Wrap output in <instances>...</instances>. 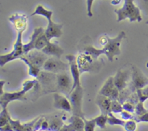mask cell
I'll list each match as a JSON object with an SVG mask.
<instances>
[{"label": "cell", "instance_id": "1", "mask_svg": "<svg viewBox=\"0 0 148 131\" xmlns=\"http://www.w3.org/2000/svg\"><path fill=\"white\" fill-rule=\"evenodd\" d=\"M126 37V33L124 31H121L118 35L114 38L108 37V41L101 49L95 48L94 46H88L82 50V52L87 54L93 56L95 58L98 59L101 55H105L109 61H114L115 56H119L121 51L120 49L121 41Z\"/></svg>", "mask_w": 148, "mask_h": 131}, {"label": "cell", "instance_id": "2", "mask_svg": "<svg viewBox=\"0 0 148 131\" xmlns=\"http://www.w3.org/2000/svg\"><path fill=\"white\" fill-rule=\"evenodd\" d=\"M34 15L43 16L47 19L49 23H48L47 27L45 30L44 33L49 41H51L54 37L59 38L62 35V29L63 27V24H57V23H55L52 21L51 18L52 15H53V11L47 10L43 5L39 4L36 7L35 11L30 14V16Z\"/></svg>", "mask_w": 148, "mask_h": 131}, {"label": "cell", "instance_id": "3", "mask_svg": "<svg viewBox=\"0 0 148 131\" xmlns=\"http://www.w3.org/2000/svg\"><path fill=\"white\" fill-rule=\"evenodd\" d=\"M114 12L117 14L118 22L126 19H129L131 22H141L143 20L140 8L134 4V0H124L123 7L115 10Z\"/></svg>", "mask_w": 148, "mask_h": 131}, {"label": "cell", "instance_id": "4", "mask_svg": "<svg viewBox=\"0 0 148 131\" xmlns=\"http://www.w3.org/2000/svg\"><path fill=\"white\" fill-rule=\"evenodd\" d=\"M37 80H27L23 83V89L19 92H4L0 96V105L1 109H6L9 103L14 100H25V95L27 92L32 90L36 86Z\"/></svg>", "mask_w": 148, "mask_h": 131}, {"label": "cell", "instance_id": "5", "mask_svg": "<svg viewBox=\"0 0 148 131\" xmlns=\"http://www.w3.org/2000/svg\"><path fill=\"white\" fill-rule=\"evenodd\" d=\"M99 59L95 58L93 56L82 52L77 56V63L80 74L85 72L93 73L99 72L102 64Z\"/></svg>", "mask_w": 148, "mask_h": 131}, {"label": "cell", "instance_id": "6", "mask_svg": "<svg viewBox=\"0 0 148 131\" xmlns=\"http://www.w3.org/2000/svg\"><path fill=\"white\" fill-rule=\"evenodd\" d=\"M56 76L57 74L50 72L40 71L37 77L38 81L39 82L41 87V92L43 94L49 93L57 92L56 88Z\"/></svg>", "mask_w": 148, "mask_h": 131}, {"label": "cell", "instance_id": "7", "mask_svg": "<svg viewBox=\"0 0 148 131\" xmlns=\"http://www.w3.org/2000/svg\"><path fill=\"white\" fill-rule=\"evenodd\" d=\"M23 32L17 33V37L15 43L14 44L12 51L7 53L6 55L1 54L0 56V65L1 67L5 64L8 63L9 62L12 61L15 59L20 58L21 56L25 55L24 53V44L23 43L22 39H23Z\"/></svg>", "mask_w": 148, "mask_h": 131}, {"label": "cell", "instance_id": "8", "mask_svg": "<svg viewBox=\"0 0 148 131\" xmlns=\"http://www.w3.org/2000/svg\"><path fill=\"white\" fill-rule=\"evenodd\" d=\"M83 97V89L82 86L78 85L72 92L68 95V99L72 105V115L79 117L83 119L85 117L82 109V102Z\"/></svg>", "mask_w": 148, "mask_h": 131}, {"label": "cell", "instance_id": "9", "mask_svg": "<svg viewBox=\"0 0 148 131\" xmlns=\"http://www.w3.org/2000/svg\"><path fill=\"white\" fill-rule=\"evenodd\" d=\"M43 70L50 73H58L69 71V63L62 61L61 58L56 57H50L45 62L43 66Z\"/></svg>", "mask_w": 148, "mask_h": 131}, {"label": "cell", "instance_id": "10", "mask_svg": "<svg viewBox=\"0 0 148 131\" xmlns=\"http://www.w3.org/2000/svg\"><path fill=\"white\" fill-rule=\"evenodd\" d=\"M148 85V78L146 77L140 69L136 66H132V79L128 87L132 91L133 93L139 89L144 88Z\"/></svg>", "mask_w": 148, "mask_h": 131}, {"label": "cell", "instance_id": "11", "mask_svg": "<svg viewBox=\"0 0 148 131\" xmlns=\"http://www.w3.org/2000/svg\"><path fill=\"white\" fill-rule=\"evenodd\" d=\"M73 86V79L68 72L58 73L56 76V88L58 93L68 95L70 93Z\"/></svg>", "mask_w": 148, "mask_h": 131}, {"label": "cell", "instance_id": "12", "mask_svg": "<svg viewBox=\"0 0 148 131\" xmlns=\"http://www.w3.org/2000/svg\"><path fill=\"white\" fill-rule=\"evenodd\" d=\"M120 92L114 83V78L113 76L108 77L106 81L102 86L101 90L98 92V94L103 95L108 97L111 100H118Z\"/></svg>", "mask_w": 148, "mask_h": 131}, {"label": "cell", "instance_id": "13", "mask_svg": "<svg viewBox=\"0 0 148 131\" xmlns=\"http://www.w3.org/2000/svg\"><path fill=\"white\" fill-rule=\"evenodd\" d=\"M66 60L69 65V72L73 79V86L70 92H72L78 85H80V72L78 68L77 63V57L72 54H69L66 56ZM70 94V93H69Z\"/></svg>", "mask_w": 148, "mask_h": 131}, {"label": "cell", "instance_id": "14", "mask_svg": "<svg viewBox=\"0 0 148 131\" xmlns=\"http://www.w3.org/2000/svg\"><path fill=\"white\" fill-rule=\"evenodd\" d=\"M114 83L117 89L121 92L122 90L128 87L132 79L131 71H122L121 69L117 71L114 76Z\"/></svg>", "mask_w": 148, "mask_h": 131}, {"label": "cell", "instance_id": "15", "mask_svg": "<svg viewBox=\"0 0 148 131\" xmlns=\"http://www.w3.org/2000/svg\"><path fill=\"white\" fill-rule=\"evenodd\" d=\"M24 56L29 60L30 63L40 69H43L45 62L49 58V56H46L41 50H36V49L24 55Z\"/></svg>", "mask_w": 148, "mask_h": 131}, {"label": "cell", "instance_id": "16", "mask_svg": "<svg viewBox=\"0 0 148 131\" xmlns=\"http://www.w3.org/2000/svg\"><path fill=\"white\" fill-rule=\"evenodd\" d=\"M69 122L68 125H64L59 131H85V122L82 118L72 115Z\"/></svg>", "mask_w": 148, "mask_h": 131}, {"label": "cell", "instance_id": "17", "mask_svg": "<svg viewBox=\"0 0 148 131\" xmlns=\"http://www.w3.org/2000/svg\"><path fill=\"white\" fill-rule=\"evenodd\" d=\"M9 21L14 25L17 33L20 32L23 33L27 28V17L25 14L16 13L9 17Z\"/></svg>", "mask_w": 148, "mask_h": 131}, {"label": "cell", "instance_id": "18", "mask_svg": "<svg viewBox=\"0 0 148 131\" xmlns=\"http://www.w3.org/2000/svg\"><path fill=\"white\" fill-rule=\"evenodd\" d=\"M53 106L58 109L72 112V105L69 99L58 92L53 93Z\"/></svg>", "mask_w": 148, "mask_h": 131}, {"label": "cell", "instance_id": "19", "mask_svg": "<svg viewBox=\"0 0 148 131\" xmlns=\"http://www.w3.org/2000/svg\"><path fill=\"white\" fill-rule=\"evenodd\" d=\"M111 102L112 100L108 97L98 94L95 100V103L99 107L101 114L108 115L111 112Z\"/></svg>", "mask_w": 148, "mask_h": 131}, {"label": "cell", "instance_id": "20", "mask_svg": "<svg viewBox=\"0 0 148 131\" xmlns=\"http://www.w3.org/2000/svg\"><path fill=\"white\" fill-rule=\"evenodd\" d=\"M46 56L51 57H56L58 58H61L62 55L64 54V50L57 44L54 43H50L41 50Z\"/></svg>", "mask_w": 148, "mask_h": 131}, {"label": "cell", "instance_id": "21", "mask_svg": "<svg viewBox=\"0 0 148 131\" xmlns=\"http://www.w3.org/2000/svg\"><path fill=\"white\" fill-rule=\"evenodd\" d=\"M45 30H43V27H37L34 30L33 33L32 34L31 37H30V40L28 43L27 44H24V53L25 55L27 54V53H29L31 50H34L35 49V44H36V42L37 38L38 37V36L40 34H42L43 33H44Z\"/></svg>", "mask_w": 148, "mask_h": 131}, {"label": "cell", "instance_id": "22", "mask_svg": "<svg viewBox=\"0 0 148 131\" xmlns=\"http://www.w3.org/2000/svg\"><path fill=\"white\" fill-rule=\"evenodd\" d=\"M20 59H21L23 61H24L25 63L27 65V66H28L29 75L31 76H33V77L36 78V79H37V77L38 76L39 73H40V71H40L41 69H38V68H37L36 66H35L34 65L32 64L31 63H30V62H29V60H27L25 57L24 55H23V56H21V57L20 58Z\"/></svg>", "mask_w": 148, "mask_h": 131}, {"label": "cell", "instance_id": "23", "mask_svg": "<svg viewBox=\"0 0 148 131\" xmlns=\"http://www.w3.org/2000/svg\"><path fill=\"white\" fill-rule=\"evenodd\" d=\"M51 41H49L47 37H46L45 33H43L38 36V37L36 40V44H35V49L42 50Z\"/></svg>", "mask_w": 148, "mask_h": 131}, {"label": "cell", "instance_id": "24", "mask_svg": "<svg viewBox=\"0 0 148 131\" xmlns=\"http://www.w3.org/2000/svg\"><path fill=\"white\" fill-rule=\"evenodd\" d=\"M64 125L59 118H53L49 122V129L51 131H59Z\"/></svg>", "mask_w": 148, "mask_h": 131}, {"label": "cell", "instance_id": "25", "mask_svg": "<svg viewBox=\"0 0 148 131\" xmlns=\"http://www.w3.org/2000/svg\"><path fill=\"white\" fill-rule=\"evenodd\" d=\"M108 122L109 125H121V126L124 127V125H125V122L126 121L123 120L121 119H119V118L116 117L114 115V114L112 112L109 113L108 115Z\"/></svg>", "mask_w": 148, "mask_h": 131}, {"label": "cell", "instance_id": "26", "mask_svg": "<svg viewBox=\"0 0 148 131\" xmlns=\"http://www.w3.org/2000/svg\"><path fill=\"white\" fill-rule=\"evenodd\" d=\"M108 115L101 114V115H99L98 117L94 118V119H95L97 126H98L100 128H101V129H104V128H106V123L108 122Z\"/></svg>", "mask_w": 148, "mask_h": 131}, {"label": "cell", "instance_id": "27", "mask_svg": "<svg viewBox=\"0 0 148 131\" xmlns=\"http://www.w3.org/2000/svg\"><path fill=\"white\" fill-rule=\"evenodd\" d=\"M11 117L7 112V108L3 109L0 113V127H3L10 122Z\"/></svg>", "mask_w": 148, "mask_h": 131}, {"label": "cell", "instance_id": "28", "mask_svg": "<svg viewBox=\"0 0 148 131\" xmlns=\"http://www.w3.org/2000/svg\"><path fill=\"white\" fill-rule=\"evenodd\" d=\"M136 92H137V95H138L140 102L144 103V102L148 99V85L147 86H145L143 89H139V90H137Z\"/></svg>", "mask_w": 148, "mask_h": 131}, {"label": "cell", "instance_id": "29", "mask_svg": "<svg viewBox=\"0 0 148 131\" xmlns=\"http://www.w3.org/2000/svg\"><path fill=\"white\" fill-rule=\"evenodd\" d=\"M124 111L123 106L118 100H113L111 102V112L112 113H121Z\"/></svg>", "mask_w": 148, "mask_h": 131}, {"label": "cell", "instance_id": "30", "mask_svg": "<svg viewBox=\"0 0 148 131\" xmlns=\"http://www.w3.org/2000/svg\"><path fill=\"white\" fill-rule=\"evenodd\" d=\"M83 120L85 122V131H95V128L96 126L95 119H92L88 120L84 117Z\"/></svg>", "mask_w": 148, "mask_h": 131}, {"label": "cell", "instance_id": "31", "mask_svg": "<svg viewBox=\"0 0 148 131\" xmlns=\"http://www.w3.org/2000/svg\"><path fill=\"white\" fill-rule=\"evenodd\" d=\"M143 102H139V103L136 105L135 107V111H134V115L135 116H141V115H144L145 113L147 112L148 110L145 108L144 105H143Z\"/></svg>", "mask_w": 148, "mask_h": 131}, {"label": "cell", "instance_id": "32", "mask_svg": "<svg viewBox=\"0 0 148 131\" xmlns=\"http://www.w3.org/2000/svg\"><path fill=\"white\" fill-rule=\"evenodd\" d=\"M124 128L126 131H135L137 128V122L134 119L126 121Z\"/></svg>", "mask_w": 148, "mask_h": 131}, {"label": "cell", "instance_id": "33", "mask_svg": "<svg viewBox=\"0 0 148 131\" xmlns=\"http://www.w3.org/2000/svg\"><path fill=\"white\" fill-rule=\"evenodd\" d=\"M123 109L124 111H127V112H130V113H134V111H135V106L134 105H132V103H130V102L127 101L126 102H124L122 105Z\"/></svg>", "mask_w": 148, "mask_h": 131}, {"label": "cell", "instance_id": "34", "mask_svg": "<svg viewBox=\"0 0 148 131\" xmlns=\"http://www.w3.org/2000/svg\"><path fill=\"white\" fill-rule=\"evenodd\" d=\"M133 119L137 122H148V111L146 113H145L144 115H141V116H135L134 115Z\"/></svg>", "mask_w": 148, "mask_h": 131}, {"label": "cell", "instance_id": "35", "mask_svg": "<svg viewBox=\"0 0 148 131\" xmlns=\"http://www.w3.org/2000/svg\"><path fill=\"white\" fill-rule=\"evenodd\" d=\"M121 119H123V120L124 121L131 120V119H133L134 114L130 113V112L124 110L122 112H121Z\"/></svg>", "mask_w": 148, "mask_h": 131}, {"label": "cell", "instance_id": "36", "mask_svg": "<svg viewBox=\"0 0 148 131\" xmlns=\"http://www.w3.org/2000/svg\"><path fill=\"white\" fill-rule=\"evenodd\" d=\"M94 0H87V14L89 17H92L93 16L92 14V4Z\"/></svg>", "mask_w": 148, "mask_h": 131}, {"label": "cell", "instance_id": "37", "mask_svg": "<svg viewBox=\"0 0 148 131\" xmlns=\"http://www.w3.org/2000/svg\"><path fill=\"white\" fill-rule=\"evenodd\" d=\"M0 131H14V130H13L10 123L9 122L8 124L5 125L4 126L0 127Z\"/></svg>", "mask_w": 148, "mask_h": 131}, {"label": "cell", "instance_id": "38", "mask_svg": "<svg viewBox=\"0 0 148 131\" xmlns=\"http://www.w3.org/2000/svg\"><path fill=\"white\" fill-rule=\"evenodd\" d=\"M121 1V0H112V1H111V4H113V5H116V4H120Z\"/></svg>", "mask_w": 148, "mask_h": 131}, {"label": "cell", "instance_id": "39", "mask_svg": "<svg viewBox=\"0 0 148 131\" xmlns=\"http://www.w3.org/2000/svg\"><path fill=\"white\" fill-rule=\"evenodd\" d=\"M143 1H145V3H146V4H147V5H148V0H143Z\"/></svg>", "mask_w": 148, "mask_h": 131}, {"label": "cell", "instance_id": "40", "mask_svg": "<svg viewBox=\"0 0 148 131\" xmlns=\"http://www.w3.org/2000/svg\"><path fill=\"white\" fill-rule=\"evenodd\" d=\"M146 24H148V21L146 22Z\"/></svg>", "mask_w": 148, "mask_h": 131}]
</instances>
